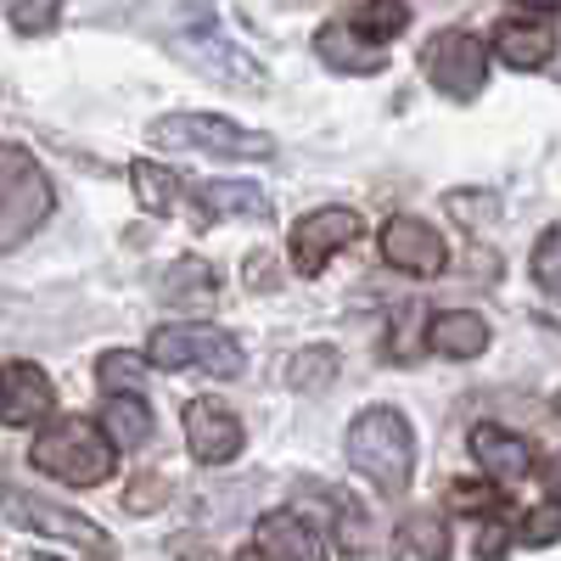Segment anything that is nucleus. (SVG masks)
Returning a JSON list of instances; mask_svg holds the SVG:
<instances>
[{
	"instance_id": "f257e3e1",
	"label": "nucleus",
	"mask_w": 561,
	"mask_h": 561,
	"mask_svg": "<svg viewBox=\"0 0 561 561\" xmlns=\"http://www.w3.org/2000/svg\"><path fill=\"white\" fill-rule=\"evenodd\" d=\"M348 460H354V472L370 489L404 494L410 489V472H415V433H410V421L399 410H388V404L354 415V427H348Z\"/></svg>"
},
{
	"instance_id": "f03ea898",
	"label": "nucleus",
	"mask_w": 561,
	"mask_h": 561,
	"mask_svg": "<svg viewBox=\"0 0 561 561\" xmlns=\"http://www.w3.org/2000/svg\"><path fill=\"white\" fill-rule=\"evenodd\" d=\"M113 433H102V421L90 427L84 415H62V421H51L39 438H34V466L45 478H57V483H68V489H96V483H107L113 478Z\"/></svg>"
},
{
	"instance_id": "7ed1b4c3",
	"label": "nucleus",
	"mask_w": 561,
	"mask_h": 561,
	"mask_svg": "<svg viewBox=\"0 0 561 561\" xmlns=\"http://www.w3.org/2000/svg\"><path fill=\"white\" fill-rule=\"evenodd\" d=\"M51 180L23 147L0 152V248H23L51 219Z\"/></svg>"
},
{
	"instance_id": "20e7f679",
	"label": "nucleus",
	"mask_w": 561,
	"mask_h": 561,
	"mask_svg": "<svg viewBox=\"0 0 561 561\" xmlns=\"http://www.w3.org/2000/svg\"><path fill=\"white\" fill-rule=\"evenodd\" d=\"M147 359L152 365H163V370H185V365H203L208 377H219V382H230V377H242V348H237V337H225L219 325H158L152 332V343H147Z\"/></svg>"
},
{
	"instance_id": "39448f33",
	"label": "nucleus",
	"mask_w": 561,
	"mask_h": 561,
	"mask_svg": "<svg viewBox=\"0 0 561 561\" xmlns=\"http://www.w3.org/2000/svg\"><path fill=\"white\" fill-rule=\"evenodd\" d=\"M152 140L163 147H192V152H214V158H275V140L259 129H242L219 113H174L152 124Z\"/></svg>"
},
{
	"instance_id": "423d86ee",
	"label": "nucleus",
	"mask_w": 561,
	"mask_h": 561,
	"mask_svg": "<svg viewBox=\"0 0 561 561\" xmlns=\"http://www.w3.org/2000/svg\"><path fill=\"white\" fill-rule=\"evenodd\" d=\"M421 68H427V79L444 90L449 102H472L478 90H483V79H489V51H483V39L449 28V34H433L427 39Z\"/></svg>"
},
{
	"instance_id": "0eeeda50",
	"label": "nucleus",
	"mask_w": 561,
	"mask_h": 561,
	"mask_svg": "<svg viewBox=\"0 0 561 561\" xmlns=\"http://www.w3.org/2000/svg\"><path fill=\"white\" fill-rule=\"evenodd\" d=\"M359 237H365V219L354 208H314L293 230V270L298 275H320L325 264H332L337 248H348Z\"/></svg>"
},
{
	"instance_id": "6e6552de",
	"label": "nucleus",
	"mask_w": 561,
	"mask_h": 561,
	"mask_svg": "<svg viewBox=\"0 0 561 561\" xmlns=\"http://www.w3.org/2000/svg\"><path fill=\"white\" fill-rule=\"evenodd\" d=\"M185 444H192V455L203 466H225V460L242 455L248 433H242L237 410H225L219 399H192L185 404Z\"/></svg>"
},
{
	"instance_id": "1a4fd4ad",
	"label": "nucleus",
	"mask_w": 561,
	"mask_h": 561,
	"mask_svg": "<svg viewBox=\"0 0 561 561\" xmlns=\"http://www.w3.org/2000/svg\"><path fill=\"white\" fill-rule=\"evenodd\" d=\"M382 259H388L393 270H404V275H444L449 248H444V237H438L427 219L399 214V219L382 225Z\"/></svg>"
},
{
	"instance_id": "9d476101",
	"label": "nucleus",
	"mask_w": 561,
	"mask_h": 561,
	"mask_svg": "<svg viewBox=\"0 0 561 561\" xmlns=\"http://www.w3.org/2000/svg\"><path fill=\"white\" fill-rule=\"evenodd\" d=\"M7 511H12V523L23 528H39V534H57V539H73L79 550H96V556H113V539L96 528V523H84L79 511L68 505H45V500H28L23 489L7 494Z\"/></svg>"
},
{
	"instance_id": "9b49d317",
	"label": "nucleus",
	"mask_w": 561,
	"mask_h": 561,
	"mask_svg": "<svg viewBox=\"0 0 561 561\" xmlns=\"http://www.w3.org/2000/svg\"><path fill=\"white\" fill-rule=\"evenodd\" d=\"M248 556H287V561H314L325 556V534L304 517V511H270L259 517V534L248 545Z\"/></svg>"
},
{
	"instance_id": "f8f14e48",
	"label": "nucleus",
	"mask_w": 561,
	"mask_h": 561,
	"mask_svg": "<svg viewBox=\"0 0 561 561\" xmlns=\"http://www.w3.org/2000/svg\"><path fill=\"white\" fill-rule=\"evenodd\" d=\"M51 404H57L51 377H45L39 365H28V359H12V365H7V399H0V421H7V427H34V421L51 415Z\"/></svg>"
},
{
	"instance_id": "ddd939ff",
	"label": "nucleus",
	"mask_w": 561,
	"mask_h": 561,
	"mask_svg": "<svg viewBox=\"0 0 561 561\" xmlns=\"http://www.w3.org/2000/svg\"><path fill=\"white\" fill-rule=\"evenodd\" d=\"M314 57L325 68H337V73H382V45L377 39H365L354 23H325L314 34Z\"/></svg>"
},
{
	"instance_id": "4468645a",
	"label": "nucleus",
	"mask_w": 561,
	"mask_h": 561,
	"mask_svg": "<svg viewBox=\"0 0 561 561\" xmlns=\"http://www.w3.org/2000/svg\"><path fill=\"white\" fill-rule=\"evenodd\" d=\"M472 455L489 478L500 483H523L534 478V444L517 438V433H505V427H472Z\"/></svg>"
},
{
	"instance_id": "2eb2a0df",
	"label": "nucleus",
	"mask_w": 561,
	"mask_h": 561,
	"mask_svg": "<svg viewBox=\"0 0 561 561\" xmlns=\"http://www.w3.org/2000/svg\"><path fill=\"white\" fill-rule=\"evenodd\" d=\"M427 337H433V348L449 354V359H478V354L489 348V320L472 314V309H449V314H433Z\"/></svg>"
},
{
	"instance_id": "dca6fc26",
	"label": "nucleus",
	"mask_w": 561,
	"mask_h": 561,
	"mask_svg": "<svg viewBox=\"0 0 561 561\" xmlns=\"http://www.w3.org/2000/svg\"><path fill=\"white\" fill-rule=\"evenodd\" d=\"M197 203H203V219H270V197L248 180L197 185Z\"/></svg>"
},
{
	"instance_id": "f3484780",
	"label": "nucleus",
	"mask_w": 561,
	"mask_h": 561,
	"mask_svg": "<svg viewBox=\"0 0 561 561\" xmlns=\"http://www.w3.org/2000/svg\"><path fill=\"white\" fill-rule=\"evenodd\" d=\"M158 298L174 304V309H214V298H219V275H214L203 259H180V264H169Z\"/></svg>"
},
{
	"instance_id": "a211bd4d",
	"label": "nucleus",
	"mask_w": 561,
	"mask_h": 561,
	"mask_svg": "<svg viewBox=\"0 0 561 561\" xmlns=\"http://www.w3.org/2000/svg\"><path fill=\"white\" fill-rule=\"evenodd\" d=\"M494 57L505 68H539V62L556 57V34L545 23H505L494 34Z\"/></svg>"
},
{
	"instance_id": "6ab92c4d",
	"label": "nucleus",
	"mask_w": 561,
	"mask_h": 561,
	"mask_svg": "<svg viewBox=\"0 0 561 561\" xmlns=\"http://www.w3.org/2000/svg\"><path fill=\"white\" fill-rule=\"evenodd\" d=\"M180 51L192 57L208 79H237V84H259V73H253V62L242 57V51H230V45L219 39V34H197V39H180Z\"/></svg>"
},
{
	"instance_id": "aec40b11",
	"label": "nucleus",
	"mask_w": 561,
	"mask_h": 561,
	"mask_svg": "<svg viewBox=\"0 0 561 561\" xmlns=\"http://www.w3.org/2000/svg\"><path fill=\"white\" fill-rule=\"evenodd\" d=\"M129 180H135V203L147 208L152 219H163V214L180 208V174H169L163 163H147V158H140V163L129 169Z\"/></svg>"
},
{
	"instance_id": "412c9836",
	"label": "nucleus",
	"mask_w": 561,
	"mask_h": 561,
	"mask_svg": "<svg viewBox=\"0 0 561 561\" xmlns=\"http://www.w3.org/2000/svg\"><path fill=\"white\" fill-rule=\"evenodd\" d=\"M102 427H107L124 449H140V444L152 438V410L140 404L135 393H113V399H107V410H102Z\"/></svg>"
},
{
	"instance_id": "4be33fe9",
	"label": "nucleus",
	"mask_w": 561,
	"mask_h": 561,
	"mask_svg": "<svg viewBox=\"0 0 561 561\" xmlns=\"http://www.w3.org/2000/svg\"><path fill=\"white\" fill-rule=\"evenodd\" d=\"M399 556H421V561H438V556H449V528H444V517H404L399 523Z\"/></svg>"
},
{
	"instance_id": "5701e85b",
	"label": "nucleus",
	"mask_w": 561,
	"mask_h": 561,
	"mask_svg": "<svg viewBox=\"0 0 561 561\" xmlns=\"http://www.w3.org/2000/svg\"><path fill=\"white\" fill-rule=\"evenodd\" d=\"M404 23H410L404 0H365L359 18H354V28H359L365 39H377V45H388L393 34H404Z\"/></svg>"
},
{
	"instance_id": "b1692460",
	"label": "nucleus",
	"mask_w": 561,
	"mask_h": 561,
	"mask_svg": "<svg viewBox=\"0 0 561 561\" xmlns=\"http://www.w3.org/2000/svg\"><path fill=\"white\" fill-rule=\"evenodd\" d=\"M337 377V354L332 348H304V354H293V365H287V382L293 388H325Z\"/></svg>"
},
{
	"instance_id": "393cba45",
	"label": "nucleus",
	"mask_w": 561,
	"mask_h": 561,
	"mask_svg": "<svg viewBox=\"0 0 561 561\" xmlns=\"http://www.w3.org/2000/svg\"><path fill=\"white\" fill-rule=\"evenodd\" d=\"M96 377H102L113 393H135L140 382H147V365H140L135 354H124V348H113V354L96 359Z\"/></svg>"
},
{
	"instance_id": "a878e982",
	"label": "nucleus",
	"mask_w": 561,
	"mask_h": 561,
	"mask_svg": "<svg viewBox=\"0 0 561 561\" xmlns=\"http://www.w3.org/2000/svg\"><path fill=\"white\" fill-rule=\"evenodd\" d=\"M449 505L466 511V517H494V511H505V494L494 489V478H489V483H472V478H466V483L449 489Z\"/></svg>"
},
{
	"instance_id": "bb28decb",
	"label": "nucleus",
	"mask_w": 561,
	"mask_h": 561,
	"mask_svg": "<svg viewBox=\"0 0 561 561\" xmlns=\"http://www.w3.org/2000/svg\"><path fill=\"white\" fill-rule=\"evenodd\" d=\"M534 280L561 304V225H550L539 237V248H534Z\"/></svg>"
},
{
	"instance_id": "cd10ccee",
	"label": "nucleus",
	"mask_w": 561,
	"mask_h": 561,
	"mask_svg": "<svg viewBox=\"0 0 561 561\" xmlns=\"http://www.w3.org/2000/svg\"><path fill=\"white\" fill-rule=\"evenodd\" d=\"M62 12V0H12V23L18 34H39V28H51Z\"/></svg>"
},
{
	"instance_id": "c85d7f7f",
	"label": "nucleus",
	"mask_w": 561,
	"mask_h": 561,
	"mask_svg": "<svg viewBox=\"0 0 561 561\" xmlns=\"http://www.w3.org/2000/svg\"><path fill=\"white\" fill-rule=\"evenodd\" d=\"M449 208H455L466 225H472V230H478V225H489V219L500 214V203H494V197H483V192H460V197H449Z\"/></svg>"
},
{
	"instance_id": "c756f323",
	"label": "nucleus",
	"mask_w": 561,
	"mask_h": 561,
	"mask_svg": "<svg viewBox=\"0 0 561 561\" xmlns=\"http://www.w3.org/2000/svg\"><path fill=\"white\" fill-rule=\"evenodd\" d=\"M523 539H528V545H556V539H561V517H556V511H528Z\"/></svg>"
},
{
	"instance_id": "7c9ffc66",
	"label": "nucleus",
	"mask_w": 561,
	"mask_h": 561,
	"mask_svg": "<svg viewBox=\"0 0 561 561\" xmlns=\"http://www.w3.org/2000/svg\"><path fill=\"white\" fill-rule=\"evenodd\" d=\"M505 545H511V534H505V528H500V523H489V528H483V534H478V556H500V550H505Z\"/></svg>"
},
{
	"instance_id": "2f4dec72",
	"label": "nucleus",
	"mask_w": 561,
	"mask_h": 561,
	"mask_svg": "<svg viewBox=\"0 0 561 561\" xmlns=\"http://www.w3.org/2000/svg\"><path fill=\"white\" fill-rule=\"evenodd\" d=\"M158 494H163V478H152V483H140V489H135V483H129V494H124V500H129V505H135V511H147V505H152V500H158Z\"/></svg>"
},
{
	"instance_id": "473e14b6",
	"label": "nucleus",
	"mask_w": 561,
	"mask_h": 561,
	"mask_svg": "<svg viewBox=\"0 0 561 561\" xmlns=\"http://www.w3.org/2000/svg\"><path fill=\"white\" fill-rule=\"evenodd\" d=\"M545 494H550V500L561 505V455L550 460V472H545Z\"/></svg>"
},
{
	"instance_id": "72a5a7b5",
	"label": "nucleus",
	"mask_w": 561,
	"mask_h": 561,
	"mask_svg": "<svg viewBox=\"0 0 561 561\" xmlns=\"http://www.w3.org/2000/svg\"><path fill=\"white\" fill-rule=\"evenodd\" d=\"M517 7H534V12H556L561 18V0H517Z\"/></svg>"
}]
</instances>
